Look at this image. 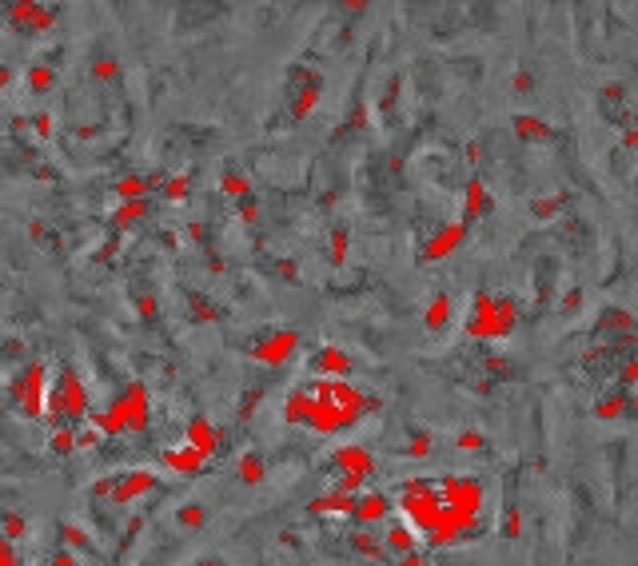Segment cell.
<instances>
[{
	"label": "cell",
	"instance_id": "cell-5",
	"mask_svg": "<svg viewBox=\"0 0 638 566\" xmlns=\"http://www.w3.org/2000/svg\"><path fill=\"white\" fill-rule=\"evenodd\" d=\"M52 451L56 455H72L76 451V427H52Z\"/></svg>",
	"mask_w": 638,
	"mask_h": 566
},
{
	"label": "cell",
	"instance_id": "cell-1",
	"mask_svg": "<svg viewBox=\"0 0 638 566\" xmlns=\"http://www.w3.org/2000/svg\"><path fill=\"white\" fill-rule=\"evenodd\" d=\"M44 395H48V371H44V363H28L9 383V403L21 415H28V419H41L44 415Z\"/></svg>",
	"mask_w": 638,
	"mask_h": 566
},
{
	"label": "cell",
	"instance_id": "cell-3",
	"mask_svg": "<svg viewBox=\"0 0 638 566\" xmlns=\"http://www.w3.org/2000/svg\"><path fill=\"white\" fill-rule=\"evenodd\" d=\"M9 16L16 28H52V12L41 4H12Z\"/></svg>",
	"mask_w": 638,
	"mask_h": 566
},
{
	"label": "cell",
	"instance_id": "cell-9",
	"mask_svg": "<svg viewBox=\"0 0 638 566\" xmlns=\"http://www.w3.org/2000/svg\"><path fill=\"white\" fill-rule=\"evenodd\" d=\"M96 76H100V80H112V76H116V64H112V60H100V64H96Z\"/></svg>",
	"mask_w": 638,
	"mask_h": 566
},
{
	"label": "cell",
	"instance_id": "cell-2",
	"mask_svg": "<svg viewBox=\"0 0 638 566\" xmlns=\"http://www.w3.org/2000/svg\"><path fill=\"white\" fill-rule=\"evenodd\" d=\"M152 486H156V479L148 471H128V475H116V479H100L92 491L104 498H116V503H132V498L148 495Z\"/></svg>",
	"mask_w": 638,
	"mask_h": 566
},
{
	"label": "cell",
	"instance_id": "cell-6",
	"mask_svg": "<svg viewBox=\"0 0 638 566\" xmlns=\"http://www.w3.org/2000/svg\"><path fill=\"white\" fill-rule=\"evenodd\" d=\"M28 88H36V92L52 88V68H48V64H36V68L28 72Z\"/></svg>",
	"mask_w": 638,
	"mask_h": 566
},
{
	"label": "cell",
	"instance_id": "cell-8",
	"mask_svg": "<svg viewBox=\"0 0 638 566\" xmlns=\"http://www.w3.org/2000/svg\"><path fill=\"white\" fill-rule=\"evenodd\" d=\"M0 566H21V562H16V550H12L9 538H0Z\"/></svg>",
	"mask_w": 638,
	"mask_h": 566
},
{
	"label": "cell",
	"instance_id": "cell-7",
	"mask_svg": "<svg viewBox=\"0 0 638 566\" xmlns=\"http://www.w3.org/2000/svg\"><path fill=\"white\" fill-rule=\"evenodd\" d=\"M24 530H28V523H24L21 515H9V518H4V535H0V538H9V543H12V538H24Z\"/></svg>",
	"mask_w": 638,
	"mask_h": 566
},
{
	"label": "cell",
	"instance_id": "cell-10",
	"mask_svg": "<svg viewBox=\"0 0 638 566\" xmlns=\"http://www.w3.org/2000/svg\"><path fill=\"white\" fill-rule=\"evenodd\" d=\"M180 523H188V526H192V523H203V511H196V506H188V511H184V515H180Z\"/></svg>",
	"mask_w": 638,
	"mask_h": 566
},
{
	"label": "cell",
	"instance_id": "cell-4",
	"mask_svg": "<svg viewBox=\"0 0 638 566\" xmlns=\"http://www.w3.org/2000/svg\"><path fill=\"white\" fill-rule=\"evenodd\" d=\"M144 212H148V200H120V208H116L112 223H116V228H128V223H136Z\"/></svg>",
	"mask_w": 638,
	"mask_h": 566
}]
</instances>
